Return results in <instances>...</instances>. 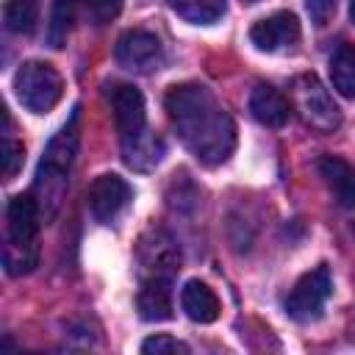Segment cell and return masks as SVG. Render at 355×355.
<instances>
[{"mask_svg":"<svg viewBox=\"0 0 355 355\" xmlns=\"http://www.w3.org/2000/svg\"><path fill=\"white\" fill-rule=\"evenodd\" d=\"M166 114L186 150L205 166H219L236 147V125L216 97L200 83H180L166 92Z\"/></svg>","mask_w":355,"mask_h":355,"instance_id":"cell-1","label":"cell"},{"mask_svg":"<svg viewBox=\"0 0 355 355\" xmlns=\"http://www.w3.org/2000/svg\"><path fill=\"white\" fill-rule=\"evenodd\" d=\"M78 144H80V108H75L69 122L50 139V144L42 155V164L36 169L31 194H33L44 222H53L64 205L67 186H69V169L78 155Z\"/></svg>","mask_w":355,"mask_h":355,"instance_id":"cell-2","label":"cell"},{"mask_svg":"<svg viewBox=\"0 0 355 355\" xmlns=\"http://www.w3.org/2000/svg\"><path fill=\"white\" fill-rule=\"evenodd\" d=\"M39 205L33 194H17L6 211V247L3 263L11 277L33 272L39 261V225H42Z\"/></svg>","mask_w":355,"mask_h":355,"instance_id":"cell-3","label":"cell"},{"mask_svg":"<svg viewBox=\"0 0 355 355\" xmlns=\"http://www.w3.org/2000/svg\"><path fill=\"white\" fill-rule=\"evenodd\" d=\"M17 100L31 114H47L58 105L64 94V80L58 69L47 61H25L14 75Z\"/></svg>","mask_w":355,"mask_h":355,"instance_id":"cell-4","label":"cell"},{"mask_svg":"<svg viewBox=\"0 0 355 355\" xmlns=\"http://www.w3.org/2000/svg\"><path fill=\"white\" fill-rule=\"evenodd\" d=\"M291 97H294V111L313 130L333 133L341 125V108L336 105L333 94L324 89V83L313 72H305V75H300L294 80Z\"/></svg>","mask_w":355,"mask_h":355,"instance_id":"cell-5","label":"cell"},{"mask_svg":"<svg viewBox=\"0 0 355 355\" xmlns=\"http://www.w3.org/2000/svg\"><path fill=\"white\" fill-rule=\"evenodd\" d=\"M330 291H333V280H330L327 266H316L294 283V288L286 300V313L294 322H313V319H319Z\"/></svg>","mask_w":355,"mask_h":355,"instance_id":"cell-6","label":"cell"},{"mask_svg":"<svg viewBox=\"0 0 355 355\" xmlns=\"http://www.w3.org/2000/svg\"><path fill=\"white\" fill-rule=\"evenodd\" d=\"M114 55H116V64L128 72H155L161 64H164V47L158 42L155 33L150 31H141V28H133V31H125L119 39H116V47H114Z\"/></svg>","mask_w":355,"mask_h":355,"instance_id":"cell-7","label":"cell"},{"mask_svg":"<svg viewBox=\"0 0 355 355\" xmlns=\"http://www.w3.org/2000/svg\"><path fill=\"white\" fill-rule=\"evenodd\" d=\"M108 103L114 114V125L119 133V141H128L147 130V114H144V97L130 83H111L108 86Z\"/></svg>","mask_w":355,"mask_h":355,"instance_id":"cell-8","label":"cell"},{"mask_svg":"<svg viewBox=\"0 0 355 355\" xmlns=\"http://www.w3.org/2000/svg\"><path fill=\"white\" fill-rule=\"evenodd\" d=\"M130 194L133 191H130L125 178H119V175H100L89 186L86 202H89V211L94 214L97 222H114L122 214V208L130 202Z\"/></svg>","mask_w":355,"mask_h":355,"instance_id":"cell-9","label":"cell"},{"mask_svg":"<svg viewBox=\"0 0 355 355\" xmlns=\"http://www.w3.org/2000/svg\"><path fill=\"white\" fill-rule=\"evenodd\" d=\"M139 263L144 277H172L180 263L178 244L164 230H150L139 241Z\"/></svg>","mask_w":355,"mask_h":355,"instance_id":"cell-10","label":"cell"},{"mask_svg":"<svg viewBox=\"0 0 355 355\" xmlns=\"http://www.w3.org/2000/svg\"><path fill=\"white\" fill-rule=\"evenodd\" d=\"M250 39L258 50L263 53H277V50H288L300 42V22L291 11H277L261 22L252 25Z\"/></svg>","mask_w":355,"mask_h":355,"instance_id":"cell-11","label":"cell"},{"mask_svg":"<svg viewBox=\"0 0 355 355\" xmlns=\"http://www.w3.org/2000/svg\"><path fill=\"white\" fill-rule=\"evenodd\" d=\"M136 308L144 322H166L172 316V277H144Z\"/></svg>","mask_w":355,"mask_h":355,"instance_id":"cell-12","label":"cell"},{"mask_svg":"<svg viewBox=\"0 0 355 355\" xmlns=\"http://www.w3.org/2000/svg\"><path fill=\"white\" fill-rule=\"evenodd\" d=\"M316 169L324 178L336 202L344 208H355V166L338 155H322L316 161Z\"/></svg>","mask_w":355,"mask_h":355,"instance_id":"cell-13","label":"cell"},{"mask_svg":"<svg viewBox=\"0 0 355 355\" xmlns=\"http://www.w3.org/2000/svg\"><path fill=\"white\" fill-rule=\"evenodd\" d=\"M250 114L266 125V128H283L288 122V114H291V105L288 100L269 83H258L250 94Z\"/></svg>","mask_w":355,"mask_h":355,"instance_id":"cell-14","label":"cell"},{"mask_svg":"<svg viewBox=\"0 0 355 355\" xmlns=\"http://www.w3.org/2000/svg\"><path fill=\"white\" fill-rule=\"evenodd\" d=\"M180 308L197 324H211L219 316V300L214 288H208L202 280H189L180 288Z\"/></svg>","mask_w":355,"mask_h":355,"instance_id":"cell-15","label":"cell"},{"mask_svg":"<svg viewBox=\"0 0 355 355\" xmlns=\"http://www.w3.org/2000/svg\"><path fill=\"white\" fill-rule=\"evenodd\" d=\"M119 144H122V161L136 172H150L164 158V141L150 128L128 141H119Z\"/></svg>","mask_w":355,"mask_h":355,"instance_id":"cell-16","label":"cell"},{"mask_svg":"<svg viewBox=\"0 0 355 355\" xmlns=\"http://www.w3.org/2000/svg\"><path fill=\"white\" fill-rule=\"evenodd\" d=\"M330 80L341 97H355V44L341 42L330 55Z\"/></svg>","mask_w":355,"mask_h":355,"instance_id":"cell-17","label":"cell"},{"mask_svg":"<svg viewBox=\"0 0 355 355\" xmlns=\"http://www.w3.org/2000/svg\"><path fill=\"white\" fill-rule=\"evenodd\" d=\"M169 8L186 22L208 25L225 14V0H169Z\"/></svg>","mask_w":355,"mask_h":355,"instance_id":"cell-18","label":"cell"},{"mask_svg":"<svg viewBox=\"0 0 355 355\" xmlns=\"http://www.w3.org/2000/svg\"><path fill=\"white\" fill-rule=\"evenodd\" d=\"M75 22V0H55L50 11V25H47V44L50 47H64L69 39Z\"/></svg>","mask_w":355,"mask_h":355,"instance_id":"cell-19","label":"cell"},{"mask_svg":"<svg viewBox=\"0 0 355 355\" xmlns=\"http://www.w3.org/2000/svg\"><path fill=\"white\" fill-rule=\"evenodd\" d=\"M3 19L11 33H31L39 22V3L36 0H8L3 8Z\"/></svg>","mask_w":355,"mask_h":355,"instance_id":"cell-20","label":"cell"},{"mask_svg":"<svg viewBox=\"0 0 355 355\" xmlns=\"http://www.w3.org/2000/svg\"><path fill=\"white\" fill-rule=\"evenodd\" d=\"M22 161H25V147H22L17 139H11V136H8V130H6V133H3V144H0L3 178H6V180H11V178L19 172Z\"/></svg>","mask_w":355,"mask_h":355,"instance_id":"cell-21","label":"cell"},{"mask_svg":"<svg viewBox=\"0 0 355 355\" xmlns=\"http://www.w3.org/2000/svg\"><path fill=\"white\" fill-rule=\"evenodd\" d=\"M122 3H125V0H80L86 17H89L94 25H105V22L116 19L119 11H122Z\"/></svg>","mask_w":355,"mask_h":355,"instance_id":"cell-22","label":"cell"},{"mask_svg":"<svg viewBox=\"0 0 355 355\" xmlns=\"http://www.w3.org/2000/svg\"><path fill=\"white\" fill-rule=\"evenodd\" d=\"M141 352L144 355H166V352H183V355H189V344H183V341H178L172 336L158 333V336H150L141 344Z\"/></svg>","mask_w":355,"mask_h":355,"instance_id":"cell-23","label":"cell"},{"mask_svg":"<svg viewBox=\"0 0 355 355\" xmlns=\"http://www.w3.org/2000/svg\"><path fill=\"white\" fill-rule=\"evenodd\" d=\"M305 8H308L311 22L324 28L330 22V17L336 14V0H305Z\"/></svg>","mask_w":355,"mask_h":355,"instance_id":"cell-24","label":"cell"},{"mask_svg":"<svg viewBox=\"0 0 355 355\" xmlns=\"http://www.w3.org/2000/svg\"><path fill=\"white\" fill-rule=\"evenodd\" d=\"M349 17H352V22H355V0L349 3Z\"/></svg>","mask_w":355,"mask_h":355,"instance_id":"cell-25","label":"cell"},{"mask_svg":"<svg viewBox=\"0 0 355 355\" xmlns=\"http://www.w3.org/2000/svg\"><path fill=\"white\" fill-rule=\"evenodd\" d=\"M244 3H258V0H244Z\"/></svg>","mask_w":355,"mask_h":355,"instance_id":"cell-26","label":"cell"}]
</instances>
